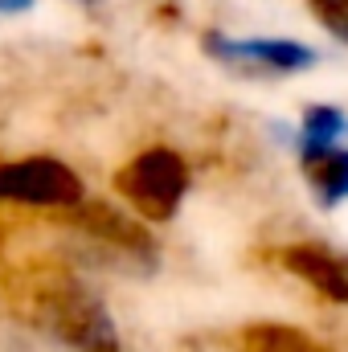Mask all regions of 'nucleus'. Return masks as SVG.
<instances>
[{"mask_svg": "<svg viewBox=\"0 0 348 352\" xmlns=\"http://www.w3.org/2000/svg\"><path fill=\"white\" fill-rule=\"evenodd\" d=\"M25 316L70 352H119V332L102 299L66 270H33L25 278Z\"/></svg>", "mask_w": 348, "mask_h": 352, "instance_id": "1", "label": "nucleus"}, {"mask_svg": "<svg viewBox=\"0 0 348 352\" xmlns=\"http://www.w3.org/2000/svg\"><path fill=\"white\" fill-rule=\"evenodd\" d=\"M115 188L148 221H168L188 192V168L168 148H148L115 173Z\"/></svg>", "mask_w": 348, "mask_h": 352, "instance_id": "2", "label": "nucleus"}, {"mask_svg": "<svg viewBox=\"0 0 348 352\" xmlns=\"http://www.w3.org/2000/svg\"><path fill=\"white\" fill-rule=\"evenodd\" d=\"M0 201L74 209V205H83V180L74 168H66L50 156L12 160V164H0Z\"/></svg>", "mask_w": 348, "mask_h": 352, "instance_id": "3", "label": "nucleus"}, {"mask_svg": "<svg viewBox=\"0 0 348 352\" xmlns=\"http://www.w3.org/2000/svg\"><path fill=\"white\" fill-rule=\"evenodd\" d=\"M205 50L238 70H279V74H291V70H307L316 62V54L299 41H283V37H259V41H226L217 33L205 37Z\"/></svg>", "mask_w": 348, "mask_h": 352, "instance_id": "4", "label": "nucleus"}, {"mask_svg": "<svg viewBox=\"0 0 348 352\" xmlns=\"http://www.w3.org/2000/svg\"><path fill=\"white\" fill-rule=\"evenodd\" d=\"M279 263L287 266L295 278H303L307 287H316L324 299L348 303V254H336V250L303 242V246H287L279 254Z\"/></svg>", "mask_w": 348, "mask_h": 352, "instance_id": "5", "label": "nucleus"}, {"mask_svg": "<svg viewBox=\"0 0 348 352\" xmlns=\"http://www.w3.org/2000/svg\"><path fill=\"white\" fill-rule=\"evenodd\" d=\"M299 164L312 180L320 205H340L348 197V152L345 148H320V152H299Z\"/></svg>", "mask_w": 348, "mask_h": 352, "instance_id": "6", "label": "nucleus"}, {"mask_svg": "<svg viewBox=\"0 0 348 352\" xmlns=\"http://www.w3.org/2000/svg\"><path fill=\"white\" fill-rule=\"evenodd\" d=\"M78 221L87 226L94 238L115 242V246H123V250H131V254H148V258H152V238H148L131 217H123L119 209H111V205H83V209H78Z\"/></svg>", "mask_w": 348, "mask_h": 352, "instance_id": "7", "label": "nucleus"}, {"mask_svg": "<svg viewBox=\"0 0 348 352\" xmlns=\"http://www.w3.org/2000/svg\"><path fill=\"white\" fill-rule=\"evenodd\" d=\"M238 352H332L291 324H246L238 332Z\"/></svg>", "mask_w": 348, "mask_h": 352, "instance_id": "8", "label": "nucleus"}, {"mask_svg": "<svg viewBox=\"0 0 348 352\" xmlns=\"http://www.w3.org/2000/svg\"><path fill=\"white\" fill-rule=\"evenodd\" d=\"M340 135H348V119L336 107H307V115H303V135H299V152L332 148Z\"/></svg>", "mask_w": 348, "mask_h": 352, "instance_id": "9", "label": "nucleus"}, {"mask_svg": "<svg viewBox=\"0 0 348 352\" xmlns=\"http://www.w3.org/2000/svg\"><path fill=\"white\" fill-rule=\"evenodd\" d=\"M307 4H312L316 21L328 33H336L340 41H348V4H340V0H307Z\"/></svg>", "mask_w": 348, "mask_h": 352, "instance_id": "10", "label": "nucleus"}, {"mask_svg": "<svg viewBox=\"0 0 348 352\" xmlns=\"http://www.w3.org/2000/svg\"><path fill=\"white\" fill-rule=\"evenodd\" d=\"M25 8H33V0H0V12H4V16H12V12H25Z\"/></svg>", "mask_w": 348, "mask_h": 352, "instance_id": "11", "label": "nucleus"}]
</instances>
